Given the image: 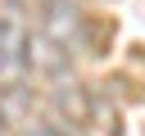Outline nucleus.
I'll list each match as a JSON object with an SVG mask.
<instances>
[{
    "label": "nucleus",
    "mask_w": 145,
    "mask_h": 136,
    "mask_svg": "<svg viewBox=\"0 0 145 136\" xmlns=\"http://www.w3.org/2000/svg\"><path fill=\"white\" fill-rule=\"evenodd\" d=\"M32 68V32H27V18L5 5L0 9V91H14Z\"/></svg>",
    "instance_id": "obj_1"
}]
</instances>
